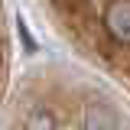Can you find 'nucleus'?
Instances as JSON below:
<instances>
[{
  "label": "nucleus",
  "mask_w": 130,
  "mask_h": 130,
  "mask_svg": "<svg viewBox=\"0 0 130 130\" xmlns=\"http://www.w3.org/2000/svg\"><path fill=\"white\" fill-rule=\"evenodd\" d=\"M52 7L65 16V23L72 26L75 36L91 39V36L98 32V10H94V0H52Z\"/></svg>",
  "instance_id": "nucleus-1"
},
{
  "label": "nucleus",
  "mask_w": 130,
  "mask_h": 130,
  "mask_svg": "<svg viewBox=\"0 0 130 130\" xmlns=\"http://www.w3.org/2000/svg\"><path fill=\"white\" fill-rule=\"evenodd\" d=\"M101 29L117 49H130V0H107L104 3Z\"/></svg>",
  "instance_id": "nucleus-2"
},
{
  "label": "nucleus",
  "mask_w": 130,
  "mask_h": 130,
  "mask_svg": "<svg viewBox=\"0 0 130 130\" xmlns=\"http://www.w3.org/2000/svg\"><path fill=\"white\" fill-rule=\"evenodd\" d=\"M81 130H120V117L107 101H88L85 117H81Z\"/></svg>",
  "instance_id": "nucleus-3"
},
{
  "label": "nucleus",
  "mask_w": 130,
  "mask_h": 130,
  "mask_svg": "<svg viewBox=\"0 0 130 130\" xmlns=\"http://www.w3.org/2000/svg\"><path fill=\"white\" fill-rule=\"evenodd\" d=\"M26 130H59V120H55V114H52V111L36 107V111L26 117Z\"/></svg>",
  "instance_id": "nucleus-4"
}]
</instances>
